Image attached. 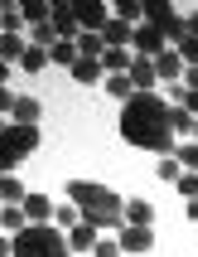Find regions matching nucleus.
I'll return each instance as SVG.
<instances>
[{
    "instance_id": "nucleus-1",
    "label": "nucleus",
    "mask_w": 198,
    "mask_h": 257,
    "mask_svg": "<svg viewBox=\"0 0 198 257\" xmlns=\"http://www.w3.org/2000/svg\"><path fill=\"white\" fill-rule=\"evenodd\" d=\"M121 136L140 151L155 156H174V126H170V102L160 92H136L121 107Z\"/></svg>"
},
{
    "instance_id": "nucleus-2",
    "label": "nucleus",
    "mask_w": 198,
    "mask_h": 257,
    "mask_svg": "<svg viewBox=\"0 0 198 257\" xmlns=\"http://www.w3.org/2000/svg\"><path fill=\"white\" fill-rule=\"evenodd\" d=\"M68 204L87 223H97V228H121V218H126V199L106 185H92V180H68Z\"/></svg>"
},
{
    "instance_id": "nucleus-3",
    "label": "nucleus",
    "mask_w": 198,
    "mask_h": 257,
    "mask_svg": "<svg viewBox=\"0 0 198 257\" xmlns=\"http://www.w3.org/2000/svg\"><path fill=\"white\" fill-rule=\"evenodd\" d=\"M14 257H68V238L48 223H29L24 233H14Z\"/></svg>"
},
{
    "instance_id": "nucleus-4",
    "label": "nucleus",
    "mask_w": 198,
    "mask_h": 257,
    "mask_svg": "<svg viewBox=\"0 0 198 257\" xmlns=\"http://www.w3.org/2000/svg\"><path fill=\"white\" fill-rule=\"evenodd\" d=\"M39 141H44L39 126H20V121H10V126L0 131V175H10L24 156H34Z\"/></svg>"
},
{
    "instance_id": "nucleus-5",
    "label": "nucleus",
    "mask_w": 198,
    "mask_h": 257,
    "mask_svg": "<svg viewBox=\"0 0 198 257\" xmlns=\"http://www.w3.org/2000/svg\"><path fill=\"white\" fill-rule=\"evenodd\" d=\"M145 25H155L170 44H184L188 39V20L174 10L170 0H145Z\"/></svg>"
},
{
    "instance_id": "nucleus-6",
    "label": "nucleus",
    "mask_w": 198,
    "mask_h": 257,
    "mask_svg": "<svg viewBox=\"0 0 198 257\" xmlns=\"http://www.w3.org/2000/svg\"><path fill=\"white\" fill-rule=\"evenodd\" d=\"M72 15H78V29L82 34H102V29L112 25V10L102 0H82V5H72Z\"/></svg>"
},
{
    "instance_id": "nucleus-7",
    "label": "nucleus",
    "mask_w": 198,
    "mask_h": 257,
    "mask_svg": "<svg viewBox=\"0 0 198 257\" xmlns=\"http://www.w3.org/2000/svg\"><path fill=\"white\" fill-rule=\"evenodd\" d=\"M164 49H170V39H164L155 25H136V39H130V54L136 58H160Z\"/></svg>"
},
{
    "instance_id": "nucleus-8",
    "label": "nucleus",
    "mask_w": 198,
    "mask_h": 257,
    "mask_svg": "<svg viewBox=\"0 0 198 257\" xmlns=\"http://www.w3.org/2000/svg\"><path fill=\"white\" fill-rule=\"evenodd\" d=\"M48 25L58 29V39H68V44H78V15H72V5H63V0H54V10H48Z\"/></svg>"
},
{
    "instance_id": "nucleus-9",
    "label": "nucleus",
    "mask_w": 198,
    "mask_h": 257,
    "mask_svg": "<svg viewBox=\"0 0 198 257\" xmlns=\"http://www.w3.org/2000/svg\"><path fill=\"white\" fill-rule=\"evenodd\" d=\"M116 243H121V252H150L155 247V228H121Z\"/></svg>"
},
{
    "instance_id": "nucleus-10",
    "label": "nucleus",
    "mask_w": 198,
    "mask_h": 257,
    "mask_svg": "<svg viewBox=\"0 0 198 257\" xmlns=\"http://www.w3.org/2000/svg\"><path fill=\"white\" fill-rule=\"evenodd\" d=\"M130 83H136V92H155V83H160L155 58H136L130 63Z\"/></svg>"
},
{
    "instance_id": "nucleus-11",
    "label": "nucleus",
    "mask_w": 198,
    "mask_h": 257,
    "mask_svg": "<svg viewBox=\"0 0 198 257\" xmlns=\"http://www.w3.org/2000/svg\"><path fill=\"white\" fill-rule=\"evenodd\" d=\"M155 73H160V83H184V58L174 54V49H164L155 58Z\"/></svg>"
},
{
    "instance_id": "nucleus-12",
    "label": "nucleus",
    "mask_w": 198,
    "mask_h": 257,
    "mask_svg": "<svg viewBox=\"0 0 198 257\" xmlns=\"http://www.w3.org/2000/svg\"><path fill=\"white\" fill-rule=\"evenodd\" d=\"M97 233H102L97 223H87V218H82V223L68 233V252H92V247H97Z\"/></svg>"
},
{
    "instance_id": "nucleus-13",
    "label": "nucleus",
    "mask_w": 198,
    "mask_h": 257,
    "mask_svg": "<svg viewBox=\"0 0 198 257\" xmlns=\"http://www.w3.org/2000/svg\"><path fill=\"white\" fill-rule=\"evenodd\" d=\"M155 223V209L145 199H126V228H150Z\"/></svg>"
},
{
    "instance_id": "nucleus-14",
    "label": "nucleus",
    "mask_w": 198,
    "mask_h": 257,
    "mask_svg": "<svg viewBox=\"0 0 198 257\" xmlns=\"http://www.w3.org/2000/svg\"><path fill=\"white\" fill-rule=\"evenodd\" d=\"M130 63H136L130 49H106V54H102V73H106V78H112V73H130Z\"/></svg>"
},
{
    "instance_id": "nucleus-15",
    "label": "nucleus",
    "mask_w": 198,
    "mask_h": 257,
    "mask_svg": "<svg viewBox=\"0 0 198 257\" xmlns=\"http://www.w3.org/2000/svg\"><path fill=\"white\" fill-rule=\"evenodd\" d=\"M14 121H20V126H39V116H44V107H39V97H20L14 102Z\"/></svg>"
},
{
    "instance_id": "nucleus-16",
    "label": "nucleus",
    "mask_w": 198,
    "mask_h": 257,
    "mask_svg": "<svg viewBox=\"0 0 198 257\" xmlns=\"http://www.w3.org/2000/svg\"><path fill=\"white\" fill-rule=\"evenodd\" d=\"M20 209H24V218H29V223H48V218H54V204L44 199V194H29Z\"/></svg>"
},
{
    "instance_id": "nucleus-17",
    "label": "nucleus",
    "mask_w": 198,
    "mask_h": 257,
    "mask_svg": "<svg viewBox=\"0 0 198 257\" xmlns=\"http://www.w3.org/2000/svg\"><path fill=\"white\" fill-rule=\"evenodd\" d=\"M0 228H10V233H24L29 228V218L20 204H0Z\"/></svg>"
},
{
    "instance_id": "nucleus-18",
    "label": "nucleus",
    "mask_w": 198,
    "mask_h": 257,
    "mask_svg": "<svg viewBox=\"0 0 198 257\" xmlns=\"http://www.w3.org/2000/svg\"><path fill=\"white\" fill-rule=\"evenodd\" d=\"M68 73H72V83H82V87H87V83H97V78H102V63H97V58H78Z\"/></svg>"
},
{
    "instance_id": "nucleus-19",
    "label": "nucleus",
    "mask_w": 198,
    "mask_h": 257,
    "mask_svg": "<svg viewBox=\"0 0 198 257\" xmlns=\"http://www.w3.org/2000/svg\"><path fill=\"white\" fill-rule=\"evenodd\" d=\"M24 199H29V189L14 175H0V204H24Z\"/></svg>"
},
{
    "instance_id": "nucleus-20",
    "label": "nucleus",
    "mask_w": 198,
    "mask_h": 257,
    "mask_svg": "<svg viewBox=\"0 0 198 257\" xmlns=\"http://www.w3.org/2000/svg\"><path fill=\"white\" fill-rule=\"evenodd\" d=\"M106 92H112V97H121V107H126V102L136 97V83H130V73H112V78H106Z\"/></svg>"
},
{
    "instance_id": "nucleus-21",
    "label": "nucleus",
    "mask_w": 198,
    "mask_h": 257,
    "mask_svg": "<svg viewBox=\"0 0 198 257\" xmlns=\"http://www.w3.org/2000/svg\"><path fill=\"white\" fill-rule=\"evenodd\" d=\"M24 49H29V39H20V34H5V39H0V58H5V63H20Z\"/></svg>"
},
{
    "instance_id": "nucleus-22",
    "label": "nucleus",
    "mask_w": 198,
    "mask_h": 257,
    "mask_svg": "<svg viewBox=\"0 0 198 257\" xmlns=\"http://www.w3.org/2000/svg\"><path fill=\"white\" fill-rule=\"evenodd\" d=\"M48 63H63V68H72V63H78V44H68V39H58L54 49H48Z\"/></svg>"
},
{
    "instance_id": "nucleus-23",
    "label": "nucleus",
    "mask_w": 198,
    "mask_h": 257,
    "mask_svg": "<svg viewBox=\"0 0 198 257\" xmlns=\"http://www.w3.org/2000/svg\"><path fill=\"white\" fill-rule=\"evenodd\" d=\"M44 63H48V49H39V44H29L24 58H20V68H24V73H44Z\"/></svg>"
},
{
    "instance_id": "nucleus-24",
    "label": "nucleus",
    "mask_w": 198,
    "mask_h": 257,
    "mask_svg": "<svg viewBox=\"0 0 198 257\" xmlns=\"http://www.w3.org/2000/svg\"><path fill=\"white\" fill-rule=\"evenodd\" d=\"M29 44H39V49H54L58 44V29L44 20V25H29Z\"/></svg>"
},
{
    "instance_id": "nucleus-25",
    "label": "nucleus",
    "mask_w": 198,
    "mask_h": 257,
    "mask_svg": "<svg viewBox=\"0 0 198 257\" xmlns=\"http://www.w3.org/2000/svg\"><path fill=\"white\" fill-rule=\"evenodd\" d=\"M48 10H54L48 0H29V5H20V15H24V25H44V20H48Z\"/></svg>"
},
{
    "instance_id": "nucleus-26",
    "label": "nucleus",
    "mask_w": 198,
    "mask_h": 257,
    "mask_svg": "<svg viewBox=\"0 0 198 257\" xmlns=\"http://www.w3.org/2000/svg\"><path fill=\"white\" fill-rule=\"evenodd\" d=\"M170 126H174V136H194V116H188V107H170Z\"/></svg>"
},
{
    "instance_id": "nucleus-27",
    "label": "nucleus",
    "mask_w": 198,
    "mask_h": 257,
    "mask_svg": "<svg viewBox=\"0 0 198 257\" xmlns=\"http://www.w3.org/2000/svg\"><path fill=\"white\" fill-rule=\"evenodd\" d=\"M20 25H24V15H20V5H0V34H14Z\"/></svg>"
},
{
    "instance_id": "nucleus-28",
    "label": "nucleus",
    "mask_w": 198,
    "mask_h": 257,
    "mask_svg": "<svg viewBox=\"0 0 198 257\" xmlns=\"http://www.w3.org/2000/svg\"><path fill=\"white\" fill-rule=\"evenodd\" d=\"M160 180H170V185H179V175H184V165H179V156H160Z\"/></svg>"
},
{
    "instance_id": "nucleus-29",
    "label": "nucleus",
    "mask_w": 198,
    "mask_h": 257,
    "mask_svg": "<svg viewBox=\"0 0 198 257\" xmlns=\"http://www.w3.org/2000/svg\"><path fill=\"white\" fill-rule=\"evenodd\" d=\"M116 20H126V25H136V20H140V15H145V5H140V0H121V5H116Z\"/></svg>"
},
{
    "instance_id": "nucleus-30",
    "label": "nucleus",
    "mask_w": 198,
    "mask_h": 257,
    "mask_svg": "<svg viewBox=\"0 0 198 257\" xmlns=\"http://www.w3.org/2000/svg\"><path fill=\"white\" fill-rule=\"evenodd\" d=\"M174 54L184 58L188 68H198V34H188V39H184V44H174Z\"/></svg>"
},
{
    "instance_id": "nucleus-31",
    "label": "nucleus",
    "mask_w": 198,
    "mask_h": 257,
    "mask_svg": "<svg viewBox=\"0 0 198 257\" xmlns=\"http://www.w3.org/2000/svg\"><path fill=\"white\" fill-rule=\"evenodd\" d=\"M54 218H58V223H63V228H78V223H82V214H78V209H72V204H63V209H54Z\"/></svg>"
},
{
    "instance_id": "nucleus-32",
    "label": "nucleus",
    "mask_w": 198,
    "mask_h": 257,
    "mask_svg": "<svg viewBox=\"0 0 198 257\" xmlns=\"http://www.w3.org/2000/svg\"><path fill=\"white\" fill-rule=\"evenodd\" d=\"M92 257H121V243H116V238H97Z\"/></svg>"
},
{
    "instance_id": "nucleus-33",
    "label": "nucleus",
    "mask_w": 198,
    "mask_h": 257,
    "mask_svg": "<svg viewBox=\"0 0 198 257\" xmlns=\"http://www.w3.org/2000/svg\"><path fill=\"white\" fill-rule=\"evenodd\" d=\"M179 194H188V199H198V175H194V170H184V175H179Z\"/></svg>"
},
{
    "instance_id": "nucleus-34",
    "label": "nucleus",
    "mask_w": 198,
    "mask_h": 257,
    "mask_svg": "<svg viewBox=\"0 0 198 257\" xmlns=\"http://www.w3.org/2000/svg\"><path fill=\"white\" fill-rule=\"evenodd\" d=\"M14 102H20V97H14L10 87H0V116H5V112H14Z\"/></svg>"
},
{
    "instance_id": "nucleus-35",
    "label": "nucleus",
    "mask_w": 198,
    "mask_h": 257,
    "mask_svg": "<svg viewBox=\"0 0 198 257\" xmlns=\"http://www.w3.org/2000/svg\"><path fill=\"white\" fill-rule=\"evenodd\" d=\"M184 107H188V116L198 121V92H188V87H184Z\"/></svg>"
},
{
    "instance_id": "nucleus-36",
    "label": "nucleus",
    "mask_w": 198,
    "mask_h": 257,
    "mask_svg": "<svg viewBox=\"0 0 198 257\" xmlns=\"http://www.w3.org/2000/svg\"><path fill=\"white\" fill-rule=\"evenodd\" d=\"M184 87H188V92H198V68H184Z\"/></svg>"
},
{
    "instance_id": "nucleus-37",
    "label": "nucleus",
    "mask_w": 198,
    "mask_h": 257,
    "mask_svg": "<svg viewBox=\"0 0 198 257\" xmlns=\"http://www.w3.org/2000/svg\"><path fill=\"white\" fill-rule=\"evenodd\" d=\"M0 257H14V238H0Z\"/></svg>"
},
{
    "instance_id": "nucleus-38",
    "label": "nucleus",
    "mask_w": 198,
    "mask_h": 257,
    "mask_svg": "<svg viewBox=\"0 0 198 257\" xmlns=\"http://www.w3.org/2000/svg\"><path fill=\"white\" fill-rule=\"evenodd\" d=\"M184 214H188V218L198 223V199H188V204H184Z\"/></svg>"
},
{
    "instance_id": "nucleus-39",
    "label": "nucleus",
    "mask_w": 198,
    "mask_h": 257,
    "mask_svg": "<svg viewBox=\"0 0 198 257\" xmlns=\"http://www.w3.org/2000/svg\"><path fill=\"white\" fill-rule=\"evenodd\" d=\"M5 78H10V63H5V58H0V87H5Z\"/></svg>"
},
{
    "instance_id": "nucleus-40",
    "label": "nucleus",
    "mask_w": 198,
    "mask_h": 257,
    "mask_svg": "<svg viewBox=\"0 0 198 257\" xmlns=\"http://www.w3.org/2000/svg\"><path fill=\"white\" fill-rule=\"evenodd\" d=\"M188 34H198V15H194V20H188Z\"/></svg>"
},
{
    "instance_id": "nucleus-41",
    "label": "nucleus",
    "mask_w": 198,
    "mask_h": 257,
    "mask_svg": "<svg viewBox=\"0 0 198 257\" xmlns=\"http://www.w3.org/2000/svg\"><path fill=\"white\" fill-rule=\"evenodd\" d=\"M5 126H10V121H5V116H0V131H5Z\"/></svg>"
},
{
    "instance_id": "nucleus-42",
    "label": "nucleus",
    "mask_w": 198,
    "mask_h": 257,
    "mask_svg": "<svg viewBox=\"0 0 198 257\" xmlns=\"http://www.w3.org/2000/svg\"><path fill=\"white\" fill-rule=\"evenodd\" d=\"M194 141H198V121H194Z\"/></svg>"
},
{
    "instance_id": "nucleus-43",
    "label": "nucleus",
    "mask_w": 198,
    "mask_h": 257,
    "mask_svg": "<svg viewBox=\"0 0 198 257\" xmlns=\"http://www.w3.org/2000/svg\"><path fill=\"white\" fill-rule=\"evenodd\" d=\"M0 39H5V34H0Z\"/></svg>"
}]
</instances>
